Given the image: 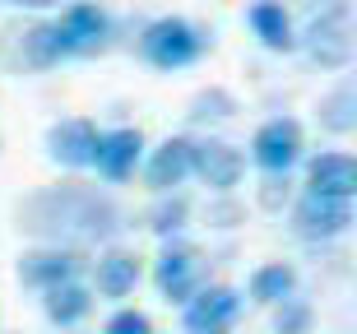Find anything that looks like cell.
Masks as SVG:
<instances>
[{
    "mask_svg": "<svg viewBox=\"0 0 357 334\" xmlns=\"http://www.w3.org/2000/svg\"><path fill=\"white\" fill-rule=\"evenodd\" d=\"M190 144H195V139L172 135V139H162V144L149 153L144 176H149V186L158 190V195H172V190L181 186L185 176H190Z\"/></svg>",
    "mask_w": 357,
    "mask_h": 334,
    "instance_id": "cell-14",
    "label": "cell"
},
{
    "mask_svg": "<svg viewBox=\"0 0 357 334\" xmlns=\"http://www.w3.org/2000/svg\"><path fill=\"white\" fill-rule=\"evenodd\" d=\"M274 334H311V307L306 302H278V316H274Z\"/></svg>",
    "mask_w": 357,
    "mask_h": 334,
    "instance_id": "cell-22",
    "label": "cell"
},
{
    "mask_svg": "<svg viewBox=\"0 0 357 334\" xmlns=\"http://www.w3.org/2000/svg\"><path fill=\"white\" fill-rule=\"evenodd\" d=\"M251 153L269 176H288V167L302 158V126H297L292 116L265 121V126L255 130V139H251Z\"/></svg>",
    "mask_w": 357,
    "mask_h": 334,
    "instance_id": "cell-7",
    "label": "cell"
},
{
    "mask_svg": "<svg viewBox=\"0 0 357 334\" xmlns=\"http://www.w3.org/2000/svg\"><path fill=\"white\" fill-rule=\"evenodd\" d=\"M42 311H47V321L52 325H79L84 316L93 311V288L89 283H79V279H70V283H61V288H47L42 293Z\"/></svg>",
    "mask_w": 357,
    "mask_h": 334,
    "instance_id": "cell-16",
    "label": "cell"
},
{
    "mask_svg": "<svg viewBox=\"0 0 357 334\" xmlns=\"http://www.w3.org/2000/svg\"><path fill=\"white\" fill-rule=\"evenodd\" d=\"M283 200H288V176H269L265 190H260V204H265V209H278Z\"/></svg>",
    "mask_w": 357,
    "mask_h": 334,
    "instance_id": "cell-25",
    "label": "cell"
},
{
    "mask_svg": "<svg viewBox=\"0 0 357 334\" xmlns=\"http://www.w3.org/2000/svg\"><path fill=\"white\" fill-rule=\"evenodd\" d=\"M306 195L325 200H353L357 195V162L348 153H320L306 167Z\"/></svg>",
    "mask_w": 357,
    "mask_h": 334,
    "instance_id": "cell-13",
    "label": "cell"
},
{
    "mask_svg": "<svg viewBox=\"0 0 357 334\" xmlns=\"http://www.w3.org/2000/svg\"><path fill=\"white\" fill-rule=\"evenodd\" d=\"M135 283H139V255L135 251L112 246V251H102L93 260V288L102 297H126L135 293Z\"/></svg>",
    "mask_w": 357,
    "mask_h": 334,
    "instance_id": "cell-15",
    "label": "cell"
},
{
    "mask_svg": "<svg viewBox=\"0 0 357 334\" xmlns=\"http://www.w3.org/2000/svg\"><path fill=\"white\" fill-rule=\"evenodd\" d=\"M139 153H144V135L121 126V130L98 135V153H93V167L107 176V181H126V176L139 167Z\"/></svg>",
    "mask_w": 357,
    "mask_h": 334,
    "instance_id": "cell-12",
    "label": "cell"
},
{
    "mask_svg": "<svg viewBox=\"0 0 357 334\" xmlns=\"http://www.w3.org/2000/svg\"><path fill=\"white\" fill-rule=\"evenodd\" d=\"M251 28H255V38L265 42L269 52H292L297 47V38H292V24H288V14H283V5H274V0H260V5H251Z\"/></svg>",
    "mask_w": 357,
    "mask_h": 334,
    "instance_id": "cell-17",
    "label": "cell"
},
{
    "mask_svg": "<svg viewBox=\"0 0 357 334\" xmlns=\"http://www.w3.org/2000/svg\"><path fill=\"white\" fill-rule=\"evenodd\" d=\"M102 334H153V321H149L144 311L126 307V311H116V316L107 321V330H102Z\"/></svg>",
    "mask_w": 357,
    "mask_h": 334,
    "instance_id": "cell-24",
    "label": "cell"
},
{
    "mask_svg": "<svg viewBox=\"0 0 357 334\" xmlns=\"http://www.w3.org/2000/svg\"><path fill=\"white\" fill-rule=\"evenodd\" d=\"M19 52H24V66H56L61 61V42H56V28L52 24H38V28H28L24 42H19Z\"/></svg>",
    "mask_w": 357,
    "mask_h": 334,
    "instance_id": "cell-21",
    "label": "cell"
},
{
    "mask_svg": "<svg viewBox=\"0 0 357 334\" xmlns=\"http://www.w3.org/2000/svg\"><path fill=\"white\" fill-rule=\"evenodd\" d=\"M79 269H84V255L70 251V246H38V251L19 255V283L38 288V293L79 279Z\"/></svg>",
    "mask_w": 357,
    "mask_h": 334,
    "instance_id": "cell-9",
    "label": "cell"
},
{
    "mask_svg": "<svg viewBox=\"0 0 357 334\" xmlns=\"http://www.w3.org/2000/svg\"><path fill=\"white\" fill-rule=\"evenodd\" d=\"M232 112H237V103H232V93H223V89H209V93H199L195 103H190V121L232 116Z\"/></svg>",
    "mask_w": 357,
    "mask_h": 334,
    "instance_id": "cell-23",
    "label": "cell"
},
{
    "mask_svg": "<svg viewBox=\"0 0 357 334\" xmlns=\"http://www.w3.org/2000/svg\"><path fill=\"white\" fill-rule=\"evenodd\" d=\"M10 5H19V10H52L61 0H10Z\"/></svg>",
    "mask_w": 357,
    "mask_h": 334,
    "instance_id": "cell-26",
    "label": "cell"
},
{
    "mask_svg": "<svg viewBox=\"0 0 357 334\" xmlns=\"http://www.w3.org/2000/svg\"><path fill=\"white\" fill-rule=\"evenodd\" d=\"M190 172L209 190H232L246 172V158L227 139H199V144H190Z\"/></svg>",
    "mask_w": 357,
    "mask_h": 334,
    "instance_id": "cell-10",
    "label": "cell"
},
{
    "mask_svg": "<svg viewBox=\"0 0 357 334\" xmlns=\"http://www.w3.org/2000/svg\"><path fill=\"white\" fill-rule=\"evenodd\" d=\"M47 153L61 167H93V153H98V126L84 116L56 121L47 130Z\"/></svg>",
    "mask_w": 357,
    "mask_h": 334,
    "instance_id": "cell-11",
    "label": "cell"
},
{
    "mask_svg": "<svg viewBox=\"0 0 357 334\" xmlns=\"http://www.w3.org/2000/svg\"><path fill=\"white\" fill-rule=\"evenodd\" d=\"M241 316V293L227 283H209L185 302V334H227Z\"/></svg>",
    "mask_w": 357,
    "mask_h": 334,
    "instance_id": "cell-5",
    "label": "cell"
},
{
    "mask_svg": "<svg viewBox=\"0 0 357 334\" xmlns=\"http://www.w3.org/2000/svg\"><path fill=\"white\" fill-rule=\"evenodd\" d=\"M52 28H56V42H61V56H93V52H102L107 33H112L107 14L98 10V5H89V0L70 5Z\"/></svg>",
    "mask_w": 357,
    "mask_h": 334,
    "instance_id": "cell-6",
    "label": "cell"
},
{
    "mask_svg": "<svg viewBox=\"0 0 357 334\" xmlns=\"http://www.w3.org/2000/svg\"><path fill=\"white\" fill-rule=\"evenodd\" d=\"M292 227L306 241H334L353 227V200H325V195H302L292 209Z\"/></svg>",
    "mask_w": 357,
    "mask_h": 334,
    "instance_id": "cell-8",
    "label": "cell"
},
{
    "mask_svg": "<svg viewBox=\"0 0 357 334\" xmlns=\"http://www.w3.org/2000/svg\"><path fill=\"white\" fill-rule=\"evenodd\" d=\"M297 293V269L292 265H260L251 274V297L260 302V307H278V302H288V297Z\"/></svg>",
    "mask_w": 357,
    "mask_h": 334,
    "instance_id": "cell-18",
    "label": "cell"
},
{
    "mask_svg": "<svg viewBox=\"0 0 357 334\" xmlns=\"http://www.w3.org/2000/svg\"><path fill=\"white\" fill-rule=\"evenodd\" d=\"M311 61L325 70H344L353 61V5L348 0H334L330 10L311 14V24L302 33Z\"/></svg>",
    "mask_w": 357,
    "mask_h": 334,
    "instance_id": "cell-2",
    "label": "cell"
},
{
    "mask_svg": "<svg viewBox=\"0 0 357 334\" xmlns=\"http://www.w3.org/2000/svg\"><path fill=\"white\" fill-rule=\"evenodd\" d=\"M190 218V200L185 195H158V204L144 214V227L149 232H158V237H176Z\"/></svg>",
    "mask_w": 357,
    "mask_h": 334,
    "instance_id": "cell-20",
    "label": "cell"
},
{
    "mask_svg": "<svg viewBox=\"0 0 357 334\" xmlns=\"http://www.w3.org/2000/svg\"><path fill=\"white\" fill-rule=\"evenodd\" d=\"M139 52H144L158 70H181V66H190V61L204 52V38H199L185 19H158V24L144 28Z\"/></svg>",
    "mask_w": 357,
    "mask_h": 334,
    "instance_id": "cell-4",
    "label": "cell"
},
{
    "mask_svg": "<svg viewBox=\"0 0 357 334\" xmlns=\"http://www.w3.org/2000/svg\"><path fill=\"white\" fill-rule=\"evenodd\" d=\"M153 283H158V293L167 297V302H181L185 307V302L204 288V255H199V246L167 237L158 265H153Z\"/></svg>",
    "mask_w": 357,
    "mask_h": 334,
    "instance_id": "cell-3",
    "label": "cell"
},
{
    "mask_svg": "<svg viewBox=\"0 0 357 334\" xmlns=\"http://www.w3.org/2000/svg\"><path fill=\"white\" fill-rule=\"evenodd\" d=\"M320 126L334 135H348L357 126V93L353 84H339L330 98H320Z\"/></svg>",
    "mask_w": 357,
    "mask_h": 334,
    "instance_id": "cell-19",
    "label": "cell"
},
{
    "mask_svg": "<svg viewBox=\"0 0 357 334\" xmlns=\"http://www.w3.org/2000/svg\"><path fill=\"white\" fill-rule=\"evenodd\" d=\"M19 227L33 232V237L52 241V246H93V241H112L121 232V209L112 195L79 181H66V186H47L33 190L24 204H19Z\"/></svg>",
    "mask_w": 357,
    "mask_h": 334,
    "instance_id": "cell-1",
    "label": "cell"
}]
</instances>
